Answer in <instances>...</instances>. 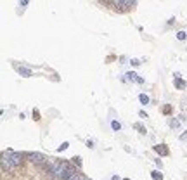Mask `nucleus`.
I'll list each match as a JSON object with an SVG mask.
<instances>
[{
  "mask_svg": "<svg viewBox=\"0 0 187 180\" xmlns=\"http://www.w3.org/2000/svg\"><path fill=\"white\" fill-rule=\"evenodd\" d=\"M113 5H116L120 9H130V7L135 5V2H132V0H116V2H113Z\"/></svg>",
  "mask_w": 187,
  "mask_h": 180,
  "instance_id": "20e7f679",
  "label": "nucleus"
},
{
  "mask_svg": "<svg viewBox=\"0 0 187 180\" xmlns=\"http://www.w3.org/2000/svg\"><path fill=\"white\" fill-rule=\"evenodd\" d=\"M139 101H140L142 106H147V104H149V97H147L146 94H140V95H139Z\"/></svg>",
  "mask_w": 187,
  "mask_h": 180,
  "instance_id": "9d476101",
  "label": "nucleus"
},
{
  "mask_svg": "<svg viewBox=\"0 0 187 180\" xmlns=\"http://www.w3.org/2000/svg\"><path fill=\"white\" fill-rule=\"evenodd\" d=\"M19 5H21V7H26V5H28V0H21Z\"/></svg>",
  "mask_w": 187,
  "mask_h": 180,
  "instance_id": "4be33fe9",
  "label": "nucleus"
},
{
  "mask_svg": "<svg viewBox=\"0 0 187 180\" xmlns=\"http://www.w3.org/2000/svg\"><path fill=\"white\" fill-rule=\"evenodd\" d=\"M71 159H73V164H75V166H78V168L81 166V158H80V156H75V158H71Z\"/></svg>",
  "mask_w": 187,
  "mask_h": 180,
  "instance_id": "2eb2a0df",
  "label": "nucleus"
},
{
  "mask_svg": "<svg viewBox=\"0 0 187 180\" xmlns=\"http://www.w3.org/2000/svg\"><path fill=\"white\" fill-rule=\"evenodd\" d=\"M154 161H156V164H158V166H159V168H163V163H161V159H158V158H156V159H154Z\"/></svg>",
  "mask_w": 187,
  "mask_h": 180,
  "instance_id": "5701e85b",
  "label": "nucleus"
},
{
  "mask_svg": "<svg viewBox=\"0 0 187 180\" xmlns=\"http://www.w3.org/2000/svg\"><path fill=\"white\" fill-rule=\"evenodd\" d=\"M130 64H132V66H139V64H140V61H139V59H132Z\"/></svg>",
  "mask_w": 187,
  "mask_h": 180,
  "instance_id": "6ab92c4d",
  "label": "nucleus"
},
{
  "mask_svg": "<svg viewBox=\"0 0 187 180\" xmlns=\"http://www.w3.org/2000/svg\"><path fill=\"white\" fill-rule=\"evenodd\" d=\"M151 177H152V180H163V173H159L158 170H154V171H151Z\"/></svg>",
  "mask_w": 187,
  "mask_h": 180,
  "instance_id": "9b49d317",
  "label": "nucleus"
},
{
  "mask_svg": "<svg viewBox=\"0 0 187 180\" xmlns=\"http://www.w3.org/2000/svg\"><path fill=\"white\" fill-rule=\"evenodd\" d=\"M168 123H170V128H173V130L180 126V121H178V120H170Z\"/></svg>",
  "mask_w": 187,
  "mask_h": 180,
  "instance_id": "4468645a",
  "label": "nucleus"
},
{
  "mask_svg": "<svg viewBox=\"0 0 187 180\" xmlns=\"http://www.w3.org/2000/svg\"><path fill=\"white\" fill-rule=\"evenodd\" d=\"M154 151L158 152V154H163V156H166L170 151H168V147L165 144H158V145H154Z\"/></svg>",
  "mask_w": 187,
  "mask_h": 180,
  "instance_id": "0eeeda50",
  "label": "nucleus"
},
{
  "mask_svg": "<svg viewBox=\"0 0 187 180\" xmlns=\"http://www.w3.org/2000/svg\"><path fill=\"white\" fill-rule=\"evenodd\" d=\"M49 173H52L59 180H69L71 177L76 175V168L68 161L56 159V161H50V164H49Z\"/></svg>",
  "mask_w": 187,
  "mask_h": 180,
  "instance_id": "f257e3e1",
  "label": "nucleus"
},
{
  "mask_svg": "<svg viewBox=\"0 0 187 180\" xmlns=\"http://www.w3.org/2000/svg\"><path fill=\"white\" fill-rule=\"evenodd\" d=\"M111 128L114 130V132H120V130H121V123H120V121H116V120H113V121H111Z\"/></svg>",
  "mask_w": 187,
  "mask_h": 180,
  "instance_id": "f8f14e48",
  "label": "nucleus"
},
{
  "mask_svg": "<svg viewBox=\"0 0 187 180\" xmlns=\"http://www.w3.org/2000/svg\"><path fill=\"white\" fill-rule=\"evenodd\" d=\"M2 168H4L5 171H7V170H14V168H16V166H14V164L11 163V159H9V158L5 156V152L2 154Z\"/></svg>",
  "mask_w": 187,
  "mask_h": 180,
  "instance_id": "423d86ee",
  "label": "nucleus"
},
{
  "mask_svg": "<svg viewBox=\"0 0 187 180\" xmlns=\"http://www.w3.org/2000/svg\"><path fill=\"white\" fill-rule=\"evenodd\" d=\"M177 38H178V40H186L187 33H186V31H178V33H177Z\"/></svg>",
  "mask_w": 187,
  "mask_h": 180,
  "instance_id": "f3484780",
  "label": "nucleus"
},
{
  "mask_svg": "<svg viewBox=\"0 0 187 180\" xmlns=\"http://www.w3.org/2000/svg\"><path fill=\"white\" fill-rule=\"evenodd\" d=\"M18 71H19V74H23V76H26V78H30V76H31V71H30L28 68H24V66H19Z\"/></svg>",
  "mask_w": 187,
  "mask_h": 180,
  "instance_id": "1a4fd4ad",
  "label": "nucleus"
},
{
  "mask_svg": "<svg viewBox=\"0 0 187 180\" xmlns=\"http://www.w3.org/2000/svg\"><path fill=\"white\" fill-rule=\"evenodd\" d=\"M139 116H140V118H147V114H146L144 111H140V113H139Z\"/></svg>",
  "mask_w": 187,
  "mask_h": 180,
  "instance_id": "b1692460",
  "label": "nucleus"
},
{
  "mask_svg": "<svg viewBox=\"0 0 187 180\" xmlns=\"http://www.w3.org/2000/svg\"><path fill=\"white\" fill-rule=\"evenodd\" d=\"M5 152V156L11 159V163L14 164V166H19L21 163H23V154L21 152H14V151H4Z\"/></svg>",
  "mask_w": 187,
  "mask_h": 180,
  "instance_id": "7ed1b4c3",
  "label": "nucleus"
},
{
  "mask_svg": "<svg viewBox=\"0 0 187 180\" xmlns=\"http://www.w3.org/2000/svg\"><path fill=\"white\" fill-rule=\"evenodd\" d=\"M113 180H120V177L118 175H113Z\"/></svg>",
  "mask_w": 187,
  "mask_h": 180,
  "instance_id": "a878e982",
  "label": "nucleus"
},
{
  "mask_svg": "<svg viewBox=\"0 0 187 180\" xmlns=\"http://www.w3.org/2000/svg\"><path fill=\"white\" fill-rule=\"evenodd\" d=\"M125 76H127V80H128V81H137V83H144V78H140V76H139V74H137L135 71H128L127 74H125Z\"/></svg>",
  "mask_w": 187,
  "mask_h": 180,
  "instance_id": "39448f33",
  "label": "nucleus"
},
{
  "mask_svg": "<svg viewBox=\"0 0 187 180\" xmlns=\"http://www.w3.org/2000/svg\"><path fill=\"white\" fill-rule=\"evenodd\" d=\"M87 147H90V149L93 147V142H92V140H89V142H87Z\"/></svg>",
  "mask_w": 187,
  "mask_h": 180,
  "instance_id": "393cba45",
  "label": "nucleus"
},
{
  "mask_svg": "<svg viewBox=\"0 0 187 180\" xmlns=\"http://www.w3.org/2000/svg\"><path fill=\"white\" fill-rule=\"evenodd\" d=\"M33 116H35V120H40V113H38L37 109H35V111H33Z\"/></svg>",
  "mask_w": 187,
  "mask_h": 180,
  "instance_id": "412c9836",
  "label": "nucleus"
},
{
  "mask_svg": "<svg viewBox=\"0 0 187 180\" xmlns=\"http://www.w3.org/2000/svg\"><path fill=\"white\" fill-rule=\"evenodd\" d=\"M173 76H175V87H177V89H180V90L186 89V81H184V80H180V74H178V73H175Z\"/></svg>",
  "mask_w": 187,
  "mask_h": 180,
  "instance_id": "6e6552de",
  "label": "nucleus"
},
{
  "mask_svg": "<svg viewBox=\"0 0 187 180\" xmlns=\"http://www.w3.org/2000/svg\"><path fill=\"white\" fill-rule=\"evenodd\" d=\"M26 158L31 159L33 163H37V164H40V166H45V164H47V158H45L43 154H40V152H28Z\"/></svg>",
  "mask_w": 187,
  "mask_h": 180,
  "instance_id": "f03ea898",
  "label": "nucleus"
},
{
  "mask_svg": "<svg viewBox=\"0 0 187 180\" xmlns=\"http://www.w3.org/2000/svg\"><path fill=\"white\" fill-rule=\"evenodd\" d=\"M123 180H130V179H123Z\"/></svg>",
  "mask_w": 187,
  "mask_h": 180,
  "instance_id": "bb28decb",
  "label": "nucleus"
},
{
  "mask_svg": "<svg viewBox=\"0 0 187 180\" xmlns=\"http://www.w3.org/2000/svg\"><path fill=\"white\" fill-rule=\"evenodd\" d=\"M180 140H182V142H186L187 140V132H184V133L180 135Z\"/></svg>",
  "mask_w": 187,
  "mask_h": 180,
  "instance_id": "aec40b11",
  "label": "nucleus"
},
{
  "mask_svg": "<svg viewBox=\"0 0 187 180\" xmlns=\"http://www.w3.org/2000/svg\"><path fill=\"white\" fill-rule=\"evenodd\" d=\"M133 128H137L140 133H147V130H146V126L140 125V123H133Z\"/></svg>",
  "mask_w": 187,
  "mask_h": 180,
  "instance_id": "ddd939ff",
  "label": "nucleus"
},
{
  "mask_svg": "<svg viewBox=\"0 0 187 180\" xmlns=\"http://www.w3.org/2000/svg\"><path fill=\"white\" fill-rule=\"evenodd\" d=\"M69 180H89V179H85L83 175H80V173H76L75 177H71V179H69Z\"/></svg>",
  "mask_w": 187,
  "mask_h": 180,
  "instance_id": "a211bd4d",
  "label": "nucleus"
},
{
  "mask_svg": "<svg viewBox=\"0 0 187 180\" xmlns=\"http://www.w3.org/2000/svg\"><path fill=\"white\" fill-rule=\"evenodd\" d=\"M68 147H69V144H68V142H64V144H61L59 147H57V152H62V151H66Z\"/></svg>",
  "mask_w": 187,
  "mask_h": 180,
  "instance_id": "dca6fc26",
  "label": "nucleus"
}]
</instances>
